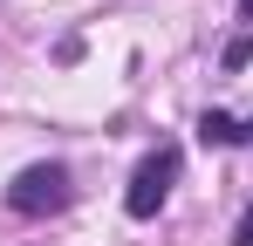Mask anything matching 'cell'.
<instances>
[{
	"label": "cell",
	"instance_id": "obj_1",
	"mask_svg": "<svg viewBox=\"0 0 253 246\" xmlns=\"http://www.w3.org/2000/svg\"><path fill=\"white\" fill-rule=\"evenodd\" d=\"M69 199H76L69 164H28V171L7 185V205H14L21 219H48V212H62Z\"/></svg>",
	"mask_w": 253,
	"mask_h": 246
},
{
	"label": "cell",
	"instance_id": "obj_2",
	"mask_svg": "<svg viewBox=\"0 0 253 246\" xmlns=\"http://www.w3.org/2000/svg\"><path fill=\"white\" fill-rule=\"evenodd\" d=\"M178 164H185L178 144H158L151 158L130 171V192H124V212H130V219H158V205H165L171 185H178Z\"/></svg>",
	"mask_w": 253,
	"mask_h": 246
},
{
	"label": "cell",
	"instance_id": "obj_3",
	"mask_svg": "<svg viewBox=\"0 0 253 246\" xmlns=\"http://www.w3.org/2000/svg\"><path fill=\"white\" fill-rule=\"evenodd\" d=\"M199 144H253V123L226 117V110H206L199 117Z\"/></svg>",
	"mask_w": 253,
	"mask_h": 246
},
{
	"label": "cell",
	"instance_id": "obj_4",
	"mask_svg": "<svg viewBox=\"0 0 253 246\" xmlns=\"http://www.w3.org/2000/svg\"><path fill=\"white\" fill-rule=\"evenodd\" d=\"M247 55H253V35H233V41H226V69H247Z\"/></svg>",
	"mask_w": 253,
	"mask_h": 246
},
{
	"label": "cell",
	"instance_id": "obj_5",
	"mask_svg": "<svg viewBox=\"0 0 253 246\" xmlns=\"http://www.w3.org/2000/svg\"><path fill=\"white\" fill-rule=\"evenodd\" d=\"M233 246H253V205L240 212V226H233Z\"/></svg>",
	"mask_w": 253,
	"mask_h": 246
},
{
	"label": "cell",
	"instance_id": "obj_6",
	"mask_svg": "<svg viewBox=\"0 0 253 246\" xmlns=\"http://www.w3.org/2000/svg\"><path fill=\"white\" fill-rule=\"evenodd\" d=\"M247 21H253V0H247Z\"/></svg>",
	"mask_w": 253,
	"mask_h": 246
}]
</instances>
